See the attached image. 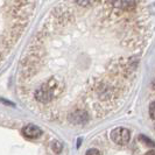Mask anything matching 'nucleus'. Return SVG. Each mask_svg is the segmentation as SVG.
<instances>
[{
	"label": "nucleus",
	"instance_id": "nucleus-1",
	"mask_svg": "<svg viewBox=\"0 0 155 155\" xmlns=\"http://www.w3.org/2000/svg\"><path fill=\"white\" fill-rule=\"evenodd\" d=\"M35 7L31 1L0 2V62L18 43Z\"/></svg>",
	"mask_w": 155,
	"mask_h": 155
},
{
	"label": "nucleus",
	"instance_id": "nucleus-2",
	"mask_svg": "<svg viewBox=\"0 0 155 155\" xmlns=\"http://www.w3.org/2000/svg\"><path fill=\"white\" fill-rule=\"evenodd\" d=\"M110 138L111 140L117 143V145H120V146H125L130 142L131 139V132L125 128V127H116L113 128L111 133H110Z\"/></svg>",
	"mask_w": 155,
	"mask_h": 155
},
{
	"label": "nucleus",
	"instance_id": "nucleus-3",
	"mask_svg": "<svg viewBox=\"0 0 155 155\" xmlns=\"http://www.w3.org/2000/svg\"><path fill=\"white\" fill-rule=\"evenodd\" d=\"M67 120L72 125H85L90 120V114L85 110H75L67 116Z\"/></svg>",
	"mask_w": 155,
	"mask_h": 155
},
{
	"label": "nucleus",
	"instance_id": "nucleus-4",
	"mask_svg": "<svg viewBox=\"0 0 155 155\" xmlns=\"http://www.w3.org/2000/svg\"><path fill=\"white\" fill-rule=\"evenodd\" d=\"M21 132H22L23 137L27 138V139H36V138H39L40 135L42 134L41 128H40L39 126H36V125L34 124L26 125L22 130H21Z\"/></svg>",
	"mask_w": 155,
	"mask_h": 155
},
{
	"label": "nucleus",
	"instance_id": "nucleus-5",
	"mask_svg": "<svg viewBox=\"0 0 155 155\" xmlns=\"http://www.w3.org/2000/svg\"><path fill=\"white\" fill-rule=\"evenodd\" d=\"M111 6H113L117 9H121V11H131L137 6V2L133 1H118V2H111Z\"/></svg>",
	"mask_w": 155,
	"mask_h": 155
},
{
	"label": "nucleus",
	"instance_id": "nucleus-6",
	"mask_svg": "<svg viewBox=\"0 0 155 155\" xmlns=\"http://www.w3.org/2000/svg\"><path fill=\"white\" fill-rule=\"evenodd\" d=\"M139 140L143 143V145H146V146H148V147L153 148L154 149L155 147V142L153 141V140H150L148 137H146V135H140L139 137Z\"/></svg>",
	"mask_w": 155,
	"mask_h": 155
},
{
	"label": "nucleus",
	"instance_id": "nucleus-7",
	"mask_svg": "<svg viewBox=\"0 0 155 155\" xmlns=\"http://www.w3.org/2000/svg\"><path fill=\"white\" fill-rule=\"evenodd\" d=\"M62 148H63L62 142H60V141H57V140L54 141L53 145H51V149H53L54 153H60V152L62 150Z\"/></svg>",
	"mask_w": 155,
	"mask_h": 155
},
{
	"label": "nucleus",
	"instance_id": "nucleus-8",
	"mask_svg": "<svg viewBox=\"0 0 155 155\" xmlns=\"http://www.w3.org/2000/svg\"><path fill=\"white\" fill-rule=\"evenodd\" d=\"M148 112H149V117L155 120V101H152L150 104H149V109H148Z\"/></svg>",
	"mask_w": 155,
	"mask_h": 155
},
{
	"label": "nucleus",
	"instance_id": "nucleus-9",
	"mask_svg": "<svg viewBox=\"0 0 155 155\" xmlns=\"http://www.w3.org/2000/svg\"><path fill=\"white\" fill-rule=\"evenodd\" d=\"M85 155H101V152L98 149H96V148H91V149H89L86 152Z\"/></svg>",
	"mask_w": 155,
	"mask_h": 155
},
{
	"label": "nucleus",
	"instance_id": "nucleus-10",
	"mask_svg": "<svg viewBox=\"0 0 155 155\" xmlns=\"http://www.w3.org/2000/svg\"><path fill=\"white\" fill-rule=\"evenodd\" d=\"M146 155H155V149H150V150H148Z\"/></svg>",
	"mask_w": 155,
	"mask_h": 155
},
{
	"label": "nucleus",
	"instance_id": "nucleus-11",
	"mask_svg": "<svg viewBox=\"0 0 155 155\" xmlns=\"http://www.w3.org/2000/svg\"><path fill=\"white\" fill-rule=\"evenodd\" d=\"M152 87H153V90H155V78L153 79V82H152Z\"/></svg>",
	"mask_w": 155,
	"mask_h": 155
}]
</instances>
